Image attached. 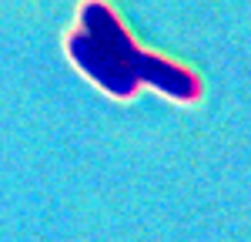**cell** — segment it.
Returning <instances> with one entry per match:
<instances>
[{
	"mask_svg": "<svg viewBox=\"0 0 251 242\" xmlns=\"http://www.w3.org/2000/svg\"><path fill=\"white\" fill-rule=\"evenodd\" d=\"M67 54L80 67V74H87L97 88L121 101L134 98L141 84H151L154 91L181 104L198 101L201 94V81L188 67L141 51L104 0L80 3V24L67 37Z\"/></svg>",
	"mask_w": 251,
	"mask_h": 242,
	"instance_id": "cell-1",
	"label": "cell"
}]
</instances>
